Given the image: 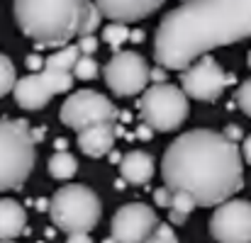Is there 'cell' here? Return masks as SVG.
Segmentation results:
<instances>
[{
  "label": "cell",
  "instance_id": "obj_1",
  "mask_svg": "<svg viewBox=\"0 0 251 243\" xmlns=\"http://www.w3.org/2000/svg\"><path fill=\"white\" fill-rule=\"evenodd\" d=\"M251 37V0H183L161 20L154 59L168 71H183L217 46Z\"/></svg>",
  "mask_w": 251,
  "mask_h": 243
},
{
  "label": "cell",
  "instance_id": "obj_2",
  "mask_svg": "<svg viewBox=\"0 0 251 243\" xmlns=\"http://www.w3.org/2000/svg\"><path fill=\"white\" fill-rule=\"evenodd\" d=\"M161 177L171 190L193 195L198 207H217L244 187V156L225 132L190 129L168 144Z\"/></svg>",
  "mask_w": 251,
  "mask_h": 243
},
{
  "label": "cell",
  "instance_id": "obj_3",
  "mask_svg": "<svg viewBox=\"0 0 251 243\" xmlns=\"http://www.w3.org/2000/svg\"><path fill=\"white\" fill-rule=\"evenodd\" d=\"M100 17L95 0H15L17 27L39 46L59 49L74 37L93 34Z\"/></svg>",
  "mask_w": 251,
  "mask_h": 243
},
{
  "label": "cell",
  "instance_id": "obj_4",
  "mask_svg": "<svg viewBox=\"0 0 251 243\" xmlns=\"http://www.w3.org/2000/svg\"><path fill=\"white\" fill-rule=\"evenodd\" d=\"M37 161V141L25 119L0 117V192L20 190Z\"/></svg>",
  "mask_w": 251,
  "mask_h": 243
},
{
  "label": "cell",
  "instance_id": "obj_5",
  "mask_svg": "<svg viewBox=\"0 0 251 243\" xmlns=\"http://www.w3.org/2000/svg\"><path fill=\"white\" fill-rule=\"evenodd\" d=\"M49 214L56 229L64 234L93 231L102 214V202L88 185H66L49 199Z\"/></svg>",
  "mask_w": 251,
  "mask_h": 243
},
{
  "label": "cell",
  "instance_id": "obj_6",
  "mask_svg": "<svg viewBox=\"0 0 251 243\" xmlns=\"http://www.w3.org/2000/svg\"><path fill=\"white\" fill-rule=\"evenodd\" d=\"M137 110H139L142 122L149 124L154 132H173L188 119L190 105L183 88L164 81L154 83L151 88L142 92Z\"/></svg>",
  "mask_w": 251,
  "mask_h": 243
},
{
  "label": "cell",
  "instance_id": "obj_7",
  "mask_svg": "<svg viewBox=\"0 0 251 243\" xmlns=\"http://www.w3.org/2000/svg\"><path fill=\"white\" fill-rule=\"evenodd\" d=\"M120 112L112 105V100H107L105 95L95 92V90H76L66 97V102L59 110V119L61 124L81 132L93 124H105V122H117Z\"/></svg>",
  "mask_w": 251,
  "mask_h": 243
},
{
  "label": "cell",
  "instance_id": "obj_8",
  "mask_svg": "<svg viewBox=\"0 0 251 243\" xmlns=\"http://www.w3.org/2000/svg\"><path fill=\"white\" fill-rule=\"evenodd\" d=\"M102 78L115 95L132 97L147 90L151 81V68L137 51H115V56L102 68Z\"/></svg>",
  "mask_w": 251,
  "mask_h": 243
},
{
  "label": "cell",
  "instance_id": "obj_9",
  "mask_svg": "<svg viewBox=\"0 0 251 243\" xmlns=\"http://www.w3.org/2000/svg\"><path fill=\"white\" fill-rule=\"evenodd\" d=\"M74 71H51L44 68L39 73H29L15 83V102L22 110H42L54 95L69 92L74 88Z\"/></svg>",
  "mask_w": 251,
  "mask_h": 243
},
{
  "label": "cell",
  "instance_id": "obj_10",
  "mask_svg": "<svg viewBox=\"0 0 251 243\" xmlns=\"http://www.w3.org/2000/svg\"><path fill=\"white\" fill-rule=\"evenodd\" d=\"M234 78L225 73V68L217 64L215 56L205 54L200 59H195L188 68H183L180 73V88L188 97L193 100H200V102H215L227 83H232Z\"/></svg>",
  "mask_w": 251,
  "mask_h": 243
},
{
  "label": "cell",
  "instance_id": "obj_11",
  "mask_svg": "<svg viewBox=\"0 0 251 243\" xmlns=\"http://www.w3.org/2000/svg\"><path fill=\"white\" fill-rule=\"evenodd\" d=\"M210 236L217 243H251V202L225 199L210 217Z\"/></svg>",
  "mask_w": 251,
  "mask_h": 243
},
{
  "label": "cell",
  "instance_id": "obj_12",
  "mask_svg": "<svg viewBox=\"0 0 251 243\" xmlns=\"http://www.w3.org/2000/svg\"><path fill=\"white\" fill-rule=\"evenodd\" d=\"M159 224L161 221L154 207L144 202H129L115 212L110 221V236L117 243H144Z\"/></svg>",
  "mask_w": 251,
  "mask_h": 243
},
{
  "label": "cell",
  "instance_id": "obj_13",
  "mask_svg": "<svg viewBox=\"0 0 251 243\" xmlns=\"http://www.w3.org/2000/svg\"><path fill=\"white\" fill-rule=\"evenodd\" d=\"M166 0H95V5L100 7L102 17H107L112 22H125V24L149 17Z\"/></svg>",
  "mask_w": 251,
  "mask_h": 243
},
{
  "label": "cell",
  "instance_id": "obj_14",
  "mask_svg": "<svg viewBox=\"0 0 251 243\" xmlns=\"http://www.w3.org/2000/svg\"><path fill=\"white\" fill-rule=\"evenodd\" d=\"M78 149L88 158H102L112 151L115 141H117V127L115 122H105V124H93L88 129L78 132Z\"/></svg>",
  "mask_w": 251,
  "mask_h": 243
},
{
  "label": "cell",
  "instance_id": "obj_15",
  "mask_svg": "<svg viewBox=\"0 0 251 243\" xmlns=\"http://www.w3.org/2000/svg\"><path fill=\"white\" fill-rule=\"evenodd\" d=\"M154 202H156V207L168 209V219H171L173 226H183L188 221V217L198 207V202H195L193 195H188L183 190H171L166 185L154 192Z\"/></svg>",
  "mask_w": 251,
  "mask_h": 243
},
{
  "label": "cell",
  "instance_id": "obj_16",
  "mask_svg": "<svg viewBox=\"0 0 251 243\" xmlns=\"http://www.w3.org/2000/svg\"><path fill=\"white\" fill-rule=\"evenodd\" d=\"M156 173V163L147 151H129L120 161V175L127 185H147Z\"/></svg>",
  "mask_w": 251,
  "mask_h": 243
},
{
  "label": "cell",
  "instance_id": "obj_17",
  "mask_svg": "<svg viewBox=\"0 0 251 243\" xmlns=\"http://www.w3.org/2000/svg\"><path fill=\"white\" fill-rule=\"evenodd\" d=\"M27 226V212L20 202L2 197L0 199V239H17Z\"/></svg>",
  "mask_w": 251,
  "mask_h": 243
},
{
  "label": "cell",
  "instance_id": "obj_18",
  "mask_svg": "<svg viewBox=\"0 0 251 243\" xmlns=\"http://www.w3.org/2000/svg\"><path fill=\"white\" fill-rule=\"evenodd\" d=\"M49 175L51 177H56V180H69V177H74L76 173H78V161H76V156L74 154H69V151H56L51 158H49Z\"/></svg>",
  "mask_w": 251,
  "mask_h": 243
},
{
  "label": "cell",
  "instance_id": "obj_19",
  "mask_svg": "<svg viewBox=\"0 0 251 243\" xmlns=\"http://www.w3.org/2000/svg\"><path fill=\"white\" fill-rule=\"evenodd\" d=\"M78 56H81L78 44H76V46H71V44L59 46V49L44 61V68H51V71H74Z\"/></svg>",
  "mask_w": 251,
  "mask_h": 243
},
{
  "label": "cell",
  "instance_id": "obj_20",
  "mask_svg": "<svg viewBox=\"0 0 251 243\" xmlns=\"http://www.w3.org/2000/svg\"><path fill=\"white\" fill-rule=\"evenodd\" d=\"M127 39H129V29L125 22H112L102 29V42L110 44L115 51H120V44H125Z\"/></svg>",
  "mask_w": 251,
  "mask_h": 243
},
{
  "label": "cell",
  "instance_id": "obj_21",
  "mask_svg": "<svg viewBox=\"0 0 251 243\" xmlns=\"http://www.w3.org/2000/svg\"><path fill=\"white\" fill-rule=\"evenodd\" d=\"M15 83H17V73H15V64L0 54V97H5L7 92L15 90Z\"/></svg>",
  "mask_w": 251,
  "mask_h": 243
},
{
  "label": "cell",
  "instance_id": "obj_22",
  "mask_svg": "<svg viewBox=\"0 0 251 243\" xmlns=\"http://www.w3.org/2000/svg\"><path fill=\"white\" fill-rule=\"evenodd\" d=\"M98 71H100L98 61L93 56H88V54H81L78 61H76V66H74V76L78 81H93L98 76Z\"/></svg>",
  "mask_w": 251,
  "mask_h": 243
},
{
  "label": "cell",
  "instance_id": "obj_23",
  "mask_svg": "<svg viewBox=\"0 0 251 243\" xmlns=\"http://www.w3.org/2000/svg\"><path fill=\"white\" fill-rule=\"evenodd\" d=\"M144 243H180V241H178V236H176V231H173L171 224H159L156 231Z\"/></svg>",
  "mask_w": 251,
  "mask_h": 243
},
{
  "label": "cell",
  "instance_id": "obj_24",
  "mask_svg": "<svg viewBox=\"0 0 251 243\" xmlns=\"http://www.w3.org/2000/svg\"><path fill=\"white\" fill-rule=\"evenodd\" d=\"M234 100H237L239 110H242V112H244L247 117H251V78L239 85V90H237Z\"/></svg>",
  "mask_w": 251,
  "mask_h": 243
},
{
  "label": "cell",
  "instance_id": "obj_25",
  "mask_svg": "<svg viewBox=\"0 0 251 243\" xmlns=\"http://www.w3.org/2000/svg\"><path fill=\"white\" fill-rule=\"evenodd\" d=\"M78 49H81V54L93 56V54H95V49H98V39H95L93 34H83V37H78Z\"/></svg>",
  "mask_w": 251,
  "mask_h": 243
},
{
  "label": "cell",
  "instance_id": "obj_26",
  "mask_svg": "<svg viewBox=\"0 0 251 243\" xmlns=\"http://www.w3.org/2000/svg\"><path fill=\"white\" fill-rule=\"evenodd\" d=\"M225 136H227V139H232V141H239V139L244 136V132H242V127H239V124H229V127L225 129Z\"/></svg>",
  "mask_w": 251,
  "mask_h": 243
},
{
  "label": "cell",
  "instance_id": "obj_27",
  "mask_svg": "<svg viewBox=\"0 0 251 243\" xmlns=\"http://www.w3.org/2000/svg\"><path fill=\"white\" fill-rule=\"evenodd\" d=\"M66 243H93V239L88 231H78V234H69Z\"/></svg>",
  "mask_w": 251,
  "mask_h": 243
},
{
  "label": "cell",
  "instance_id": "obj_28",
  "mask_svg": "<svg viewBox=\"0 0 251 243\" xmlns=\"http://www.w3.org/2000/svg\"><path fill=\"white\" fill-rule=\"evenodd\" d=\"M151 81H154V83H164V81H166V71H164V66L151 68Z\"/></svg>",
  "mask_w": 251,
  "mask_h": 243
},
{
  "label": "cell",
  "instance_id": "obj_29",
  "mask_svg": "<svg viewBox=\"0 0 251 243\" xmlns=\"http://www.w3.org/2000/svg\"><path fill=\"white\" fill-rule=\"evenodd\" d=\"M27 66H29L32 71H42L44 61H42V56H29V59H27Z\"/></svg>",
  "mask_w": 251,
  "mask_h": 243
},
{
  "label": "cell",
  "instance_id": "obj_30",
  "mask_svg": "<svg viewBox=\"0 0 251 243\" xmlns=\"http://www.w3.org/2000/svg\"><path fill=\"white\" fill-rule=\"evenodd\" d=\"M242 156H244V161L251 165V136L244 139V146H242Z\"/></svg>",
  "mask_w": 251,
  "mask_h": 243
},
{
  "label": "cell",
  "instance_id": "obj_31",
  "mask_svg": "<svg viewBox=\"0 0 251 243\" xmlns=\"http://www.w3.org/2000/svg\"><path fill=\"white\" fill-rule=\"evenodd\" d=\"M151 132H154V129H151L149 124H142V127H139V132H137V136H139V139H144V141H149V139H151Z\"/></svg>",
  "mask_w": 251,
  "mask_h": 243
},
{
  "label": "cell",
  "instance_id": "obj_32",
  "mask_svg": "<svg viewBox=\"0 0 251 243\" xmlns=\"http://www.w3.org/2000/svg\"><path fill=\"white\" fill-rule=\"evenodd\" d=\"M32 136H34V141L39 144V141L44 139V127H37V129H32Z\"/></svg>",
  "mask_w": 251,
  "mask_h": 243
},
{
  "label": "cell",
  "instance_id": "obj_33",
  "mask_svg": "<svg viewBox=\"0 0 251 243\" xmlns=\"http://www.w3.org/2000/svg\"><path fill=\"white\" fill-rule=\"evenodd\" d=\"M56 151H66V139H56Z\"/></svg>",
  "mask_w": 251,
  "mask_h": 243
},
{
  "label": "cell",
  "instance_id": "obj_34",
  "mask_svg": "<svg viewBox=\"0 0 251 243\" xmlns=\"http://www.w3.org/2000/svg\"><path fill=\"white\" fill-rule=\"evenodd\" d=\"M129 39H134V42H142V39H144V32H134V34H129Z\"/></svg>",
  "mask_w": 251,
  "mask_h": 243
},
{
  "label": "cell",
  "instance_id": "obj_35",
  "mask_svg": "<svg viewBox=\"0 0 251 243\" xmlns=\"http://www.w3.org/2000/svg\"><path fill=\"white\" fill-rule=\"evenodd\" d=\"M102 243H117V241H115V239L110 236V239H105V241H102Z\"/></svg>",
  "mask_w": 251,
  "mask_h": 243
},
{
  "label": "cell",
  "instance_id": "obj_36",
  "mask_svg": "<svg viewBox=\"0 0 251 243\" xmlns=\"http://www.w3.org/2000/svg\"><path fill=\"white\" fill-rule=\"evenodd\" d=\"M0 243H15L12 239H0Z\"/></svg>",
  "mask_w": 251,
  "mask_h": 243
},
{
  "label": "cell",
  "instance_id": "obj_37",
  "mask_svg": "<svg viewBox=\"0 0 251 243\" xmlns=\"http://www.w3.org/2000/svg\"><path fill=\"white\" fill-rule=\"evenodd\" d=\"M249 68H251V51H249Z\"/></svg>",
  "mask_w": 251,
  "mask_h": 243
}]
</instances>
